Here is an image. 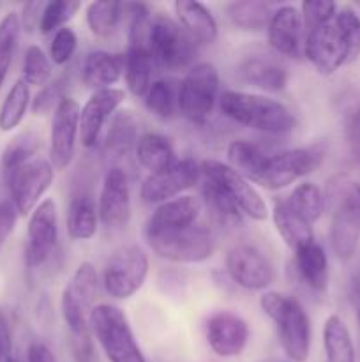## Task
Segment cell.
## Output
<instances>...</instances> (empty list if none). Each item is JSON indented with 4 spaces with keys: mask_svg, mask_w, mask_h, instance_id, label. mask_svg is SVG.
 <instances>
[{
    "mask_svg": "<svg viewBox=\"0 0 360 362\" xmlns=\"http://www.w3.org/2000/svg\"><path fill=\"white\" fill-rule=\"evenodd\" d=\"M55 168L44 158H34L20 168L6 173L7 189L11 193V204L20 216L32 214L41 204V198L53 184Z\"/></svg>",
    "mask_w": 360,
    "mask_h": 362,
    "instance_id": "8fae6325",
    "label": "cell"
},
{
    "mask_svg": "<svg viewBox=\"0 0 360 362\" xmlns=\"http://www.w3.org/2000/svg\"><path fill=\"white\" fill-rule=\"evenodd\" d=\"M27 362H59L44 343H32L27 350Z\"/></svg>",
    "mask_w": 360,
    "mask_h": 362,
    "instance_id": "816d5d0a",
    "label": "cell"
},
{
    "mask_svg": "<svg viewBox=\"0 0 360 362\" xmlns=\"http://www.w3.org/2000/svg\"><path fill=\"white\" fill-rule=\"evenodd\" d=\"M136 122L129 112H122L113 119L112 127L106 136V147L113 152H126L133 144H136Z\"/></svg>",
    "mask_w": 360,
    "mask_h": 362,
    "instance_id": "7bdbcfd3",
    "label": "cell"
},
{
    "mask_svg": "<svg viewBox=\"0 0 360 362\" xmlns=\"http://www.w3.org/2000/svg\"><path fill=\"white\" fill-rule=\"evenodd\" d=\"M44 9V2H28L23 6L21 11V27L27 32H32L34 28H39V20H41V13Z\"/></svg>",
    "mask_w": 360,
    "mask_h": 362,
    "instance_id": "681fc988",
    "label": "cell"
},
{
    "mask_svg": "<svg viewBox=\"0 0 360 362\" xmlns=\"http://www.w3.org/2000/svg\"><path fill=\"white\" fill-rule=\"evenodd\" d=\"M323 163V151L318 147H300L268 156L260 186L265 189H284L302 177L316 172Z\"/></svg>",
    "mask_w": 360,
    "mask_h": 362,
    "instance_id": "7c38bea8",
    "label": "cell"
},
{
    "mask_svg": "<svg viewBox=\"0 0 360 362\" xmlns=\"http://www.w3.org/2000/svg\"><path fill=\"white\" fill-rule=\"evenodd\" d=\"M229 21L236 28L246 32H261L267 30L268 21H270L272 6L261 0H242V2H232L226 7Z\"/></svg>",
    "mask_w": 360,
    "mask_h": 362,
    "instance_id": "d6a6232c",
    "label": "cell"
},
{
    "mask_svg": "<svg viewBox=\"0 0 360 362\" xmlns=\"http://www.w3.org/2000/svg\"><path fill=\"white\" fill-rule=\"evenodd\" d=\"M78 48L76 32L69 27H64L53 34L52 45H49V59L56 66H66L73 59Z\"/></svg>",
    "mask_w": 360,
    "mask_h": 362,
    "instance_id": "f6af8a7d",
    "label": "cell"
},
{
    "mask_svg": "<svg viewBox=\"0 0 360 362\" xmlns=\"http://www.w3.org/2000/svg\"><path fill=\"white\" fill-rule=\"evenodd\" d=\"M4 362H18L16 359H14V357H9V359H6Z\"/></svg>",
    "mask_w": 360,
    "mask_h": 362,
    "instance_id": "db71d44e",
    "label": "cell"
},
{
    "mask_svg": "<svg viewBox=\"0 0 360 362\" xmlns=\"http://www.w3.org/2000/svg\"><path fill=\"white\" fill-rule=\"evenodd\" d=\"M53 71L49 59L39 46H28L23 57V78L21 80L27 85L34 87H46L52 81Z\"/></svg>",
    "mask_w": 360,
    "mask_h": 362,
    "instance_id": "60d3db41",
    "label": "cell"
},
{
    "mask_svg": "<svg viewBox=\"0 0 360 362\" xmlns=\"http://www.w3.org/2000/svg\"><path fill=\"white\" fill-rule=\"evenodd\" d=\"M352 297H353V304H355L356 310V318H359V325H360V272L355 276L352 283Z\"/></svg>",
    "mask_w": 360,
    "mask_h": 362,
    "instance_id": "f5cc1de1",
    "label": "cell"
},
{
    "mask_svg": "<svg viewBox=\"0 0 360 362\" xmlns=\"http://www.w3.org/2000/svg\"><path fill=\"white\" fill-rule=\"evenodd\" d=\"M323 349L325 362H355V346H353L349 329L337 315H330L323 325Z\"/></svg>",
    "mask_w": 360,
    "mask_h": 362,
    "instance_id": "1f68e13d",
    "label": "cell"
},
{
    "mask_svg": "<svg viewBox=\"0 0 360 362\" xmlns=\"http://www.w3.org/2000/svg\"><path fill=\"white\" fill-rule=\"evenodd\" d=\"M20 32L21 21L18 13H7L0 20V88H2L11 64H13Z\"/></svg>",
    "mask_w": 360,
    "mask_h": 362,
    "instance_id": "ab89813d",
    "label": "cell"
},
{
    "mask_svg": "<svg viewBox=\"0 0 360 362\" xmlns=\"http://www.w3.org/2000/svg\"><path fill=\"white\" fill-rule=\"evenodd\" d=\"M99 292L97 271L90 262H81L71 276L60 299L62 318L69 329L74 356L78 362H90V318Z\"/></svg>",
    "mask_w": 360,
    "mask_h": 362,
    "instance_id": "7a4b0ae2",
    "label": "cell"
},
{
    "mask_svg": "<svg viewBox=\"0 0 360 362\" xmlns=\"http://www.w3.org/2000/svg\"><path fill=\"white\" fill-rule=\"evenodd\" d=\"M337 13V6L334 2H323V0H306L300 6V16L304 23V34L328 23Z\"/></svg>",
    "mask_w": 360,
    "mask_h": 362,
    "instance_id": "ee69618b",
    "label": "cell"
},
{
    "mask_svg": "<svg viewBox=\"0 0 360 362\" xmlns=\"http://www.w3.org/2000/svg\"><path fill=\"white\" fill-rule=\"evenodd\" d=\"M201 204L208 209L212 218L221 226L233 228L236 225H242V212L208 179H203V186H201Z\"/></svg>",
    "mask_w": 360,
    "mask_h": 362,
    "instance_id": "836d02e7",
    "label": "cell"
},
{
    "mask_svg": "<svg viewBox=\"0 0 360 362\" xmlns=\"http://www.w3.org/2000/svg\"><path fill=\"white\" fill-rule=\"evenodd\" d=\"M360 244V184H349L332 214L330 246L341 262L352 260Z\"/></svg>",
    "mask_w": 360,
    "mask_h": 362,
    "instance_id": "4fadbf2b",
    "label": "cell"
},
{
    "mask_svg": "<svg viewBox=\"0 0 360 362\" xmlns=\"http://www.w3.org/2000/svg\"><path fill=\"white\" fill-rule=\"evenodd\" d=\"M224 264L232 281L240 288L251 292L267 290L277 278L274 264L251 244H236L228 250Z\"/></svg>",
    "mask_w": 360,
    "mask_h": 362,
    "instance_id": "5bb4252c",
    "label": "cell"
},
{
    "mask_svg": "<svg viewBox=\"0 0 360 362\" xmlns=\"http://www.w3.org/2000/svg\"><path fill=\"white\" fill-rule=\"evenodd\" d=\"M272 219H274L277 233L281 235V239L284 240V244L293 251V253H295L296 250H300V247L314 243L313 225L307 223L306 219L288 204L286 198L274 202Z\"/></svg>",
    "mask_w": 360,
    "mask_h": 362,
    "instance_id": "d4e9b609",
    "label": "cell"
},
{
    "mask_svg": "<svg viewBox=\"0 0 360 362\" xmlns=\"http://www.w3.org/2000/svg\"><path fill=\"white\" fill-rule=\"evenodd\" d=\"M268 45L277 55L299 59L304 42V23L300 11L293 6H281L274 11L267 27Z\"/></svg>",
    "mask_w": 360,
    "mask_h": 362,
    "instance_id": "7402d4cb",
    "label": "cell"
},
{
    "mask_svg": "<svg viewBox=\"0 0 360 362\" xmlns=\"http://www.w3.org/2000/svg\"><path fill=\"white\" fill-rule=\"evenodd\" d=\"M200 166L201 175L214 182L244 216L254 221H265L268 218L267 204L246 177L240 175L226 163L215 159H205Z\"/></svg>",
    "mask_w": 360,
    "mask_h": 362,
    "instance_id": "30bf717a",
    "label": "cell"
},
{
    "mask_svg": "<svg viewBox=\"0 0 360 362\" xmlns=\"http://www.w3.org/2000/svg\"><path fill=\"white\" fill-rule=\"evenodd\" d=\"M59 239V214L52 198L42 200L32 211L27 228L25 260L28 267H39L53 253Z\"/></svg>",
    "mask_w": 360,
    "mask_h": 362,
    "instance_id": "e0dca14e",
    "label": "cell"
},
{
    "mask_svg": "<svg viewBox=\"0 0 360 362\" xmlns=\"http://www.w3.org/2000/svg\"><path fill=\"white\" fill-rule=\"evenodd\" d=\"M18 211L9 200L0 202V247L6 244L9 235L13 233L14 225H16Z\"/></svg>",
    "mask_w": 360,
    "mask_h": 362,
    "instance_id": "7dc6e473",
    "label": "cell"
},
{
    "mask_svg": "<svg viewBox=\"0 0 360 362\" xmlns=\"http://www.w3.org/2000/svg\"><path fill=\"white\" fill-rule=\"evenodd\" d=\"M99 221L108 230H120L131 219V187L127 173L119 166L106 172L97 204Z\"/></svg>",
    "mask_w": 360,
    "mask_h": 362,
    "instance_id": "ac0fdd59",
    "label": "cell"
},
{
    "mask_svg": "<svg viewBox=\"0 0 360 362\" xmlns=\"http://www.w3.org/2000/svg\"><path fill=\"white\" fill-rule=\"evenodd\" d=\"M201 166L194 159H180L168 170L150 173L140 187V197L145 204H164L173 198L182 197L200 180Z\"/></svg>",
    "mask_w": 360,
    "mask_h": 362,
    "instance_id": "2e32d148",
    "label": "cell"
},
{
    "mask_svg": "<svg viewBox=\"0 0 360 362\" xmlns=\"http://www.w3.org/2000/svg\"><path fill=\"white\" fill-rule=\"evenodd\" d=\"M304 53L314 69L330 76L360 57V16L349 7L337 9L328 23L307 32Z\"/></svg>",
    "mask_w": 360,
    "mask_h": 362,
    "instance_id": "6da1fadb",
    "label": "cell"
},
{
    "mask_svg": "<svg viewBox=\"0 0 360 362\" xmlns=\"http://www.w3.org/2000/svg\"><path fill=\"white\" fill-rule=\"evenodd\" d=\"M228 165L235 172L246 177L249 182L260 184L261 175L265 172V165L268 161V154H265L260 147L246 140H235L229 144L228 152Z\"/></svg>",
    "mask_w": 360,
    "mask_h": 362,
    "instance_id": "4dcf8cb0",
    "label": "cell"
},
{
    "mask_svg": "<svg viewBox=\"0 0 360 362\" xmlns=\"http://www.w3.org/2000/svg\"><path fill=\"white\" fill-rule=\"evenodd\" d=\"M124 4L119 2H90L87 6V25L97 37H112L122 21Z\"/></svg>",
    "mask_w": 360,
    "mask_h": 362,
    "instance_id": "d590c367",
    "label": "cell"
},
{
    "mask_svg": "<svg viewBox=\"0 0 360 362\" xmlns=\"http://www.w3.org/2000/svg\"><path fill=\"white\" fill-rule=\"evenodd\" d=\"M239 73L246 83L265 92H281L288 85V73L284 66L272 57H249L240 64Z\"/></svg>",
    "mask_w": 360,
    "mask_h": 362,
    "instance_id": "484cf974",
    "label": "cell"
},
{
    "mask_svg": "<svg viewBox=\"0 0 360 362\" xmlns=\"http://www.w3.org/2000/svg\"><path fill=\"white\" fill-rule=\"evenodd\" d=\"M11 352H13V334L6 315L0 310V362L9 359Z\"/></svg>",
    "mask_w": 360,
    "mask_h": 362,
    "instance_id": "f907efd6",
    "label": "cell"
},
{
    "mask_svg": "<svg viewBox=\"0 0 360 362\" xmlns=\"http://www.w3.org/2000/svg\"><path fill=\"white\" fill-rule=\"evenodd\" d=\"M145 106L157 119L169 120L179 112V87L169 80H157L145 94Z\"/></svg>",
    "mask_w": 360,
    "mask_h": 362,
    "instance_id": "8d00e7d4",
    "label": "cell"
},
{
    "mask_svg": "<svg viewBox=\"0 0 360 362\" xmlns=\"http://www.w3.org/2000/svg\"><path fill=\"white\" fill-rule=\"evenodd\" d=\"M154 59L150 55L148 45H129L126 53V74L127 88L136 98H145L148 88L152 87V76H154Z\"/></svg>",
    "mask_w": 360,
    "mask_h": 362,
    "instance_id": "f1b7e54d",
    "label": "cell"
},
{
    "mask_svg": "<svg viewBox=\"0 0 360 362\" xmlns=\"http://www.w3.org/2000/svg\"><path fill=\"white\" fill-rule=\"evenodd\" d=\"M286 200L311 225L316 223L321 218V214H323V193H321V189L314 182L299 184Z\"/></svg>",
    "mask_w": 360,
    "mask_h": 362,
    "instance_id": "f35d334b",
    "label": "cell"
},
{
    "mask_svg": "<svg viewBox=\"0 0 360 362\" xmlns=\"http://www.w3.org/2000/svg\"><path fill=\"white\" fill-rule=\"evenodd\" d=\"M136 161L150 173L168 170L176 163L172 141L157 133H145L136 141Z\"/></svg>",
    "mask_w": 360,
    "mask_h": 362,
    "instance_id": "f546056e",
    "label": "cell"
},
{
    "mask_svg": "<svg viewBox=\"0 0 360 362\" xmlns=\"http://www.w3.org/2000/svg\"><path fill=\"white\" fill-rule=\"evenodd\" d=\"M92 334L109 362H147L126 313L113 304H97L92 310Z\"/></svg>",
    "mask_w": 360,
    "mask_h": 362,
    "instance_id": "5b68a950",
    "label": "cell"
},
{
    "mask_svg": "<svg viewBox=\"0 0 360 362\" xmlns=\"http://www.w3.org/2000/svg\"><path fill=\"white\" fill-rule=\"evenodd\" d=\"M145 239L159 258L173 264H201L215 251L214 235L198 225L162 232Z\"/></svg>",
    "mask_w": 360,
    "mask_h": 362,
    "instance_id": "ba28073f",
    "label": "cell"
},
{
    "mask_svg": "<svg viewBox=\"0 0 360 362\" xmlns=\"http://www.w3.org/2000/svg\"><path fill=\"white\" fill-rule=\"evenodd\" d=\"M295 267L300 279H302L313 292H327L328 258L323 246H320L316 240L295 251Z\"/></svg>",
    "mask_w": 360,
    "mask_h": 362,
    "instance_id": "4316f807",
    "label": "cell"
},
{
    "mask_svg": "<svg viewBox=\"0 0 360 362\" xmlns=\"http://www.w3.org/2000/svg\"><path fill=\"white\" fill-rule=\"evenodd\" d=\"M64 88H66V81L60 78V80L49 81L46 87H42L41 90L35 94V98L32 99V112L35 115H48V113L55 112L56 106L60 105L66 95H64Z\"/></svg>",
    "mask_w": 360,
    "mask_h": 362,
    "instance_id": "bcb514c9",
    "label": "cell"
},
{
    "mask_svg": "<svg viewBox=\"0 0 360 362\" xmlns=\"http://www.w3.org/2000/svg\"><path fill=\"white\" fill-rule=\"evenodd\" d=\"M148 276V258L136 244L122 246L112 255L102 272V286L106 293L116 300L133 297Z\"/></svg>",
    "mask_w": 360,
    "mask_h": 362,
    "instance_id": "9c48e42d",
    "label": "cell"
},
{
    "mask_svg": "<svg viewBox=\"0 0 360 362\" xmlns=\"http://www.w3.org/2000/svg\"><path fill=\"white\" fill-rule=\"evenodd\" d=\"M219 94L217 67L200 62L191 67L179 85V112L193 124H205L214 113Z\"/></svg>",
    "mask_w": 360,
    "mask_h": 362,
    "instance_id": "52a82bcc",
    "label": "cell"
},
{
    "mask_svg": "<svg viewBox=\"0 0 360 362\" xmlns=\"http://www.w3.org/2000/svg\"><path fill=\"white\" fill-rule=\"evenodd\" d=\"M126 99L122 88H102L92 92L80 112V140L85 148L95 147L104 124L115 115Z\"/></svg>",
    "mask_w": 360,
    "mask_h": 362,
    "instance_id": "ffe728a7",
    "label": "cell"
},
{
    "mask_svg": "<svg viewBox=\"0 0 360 362\" xmlns=\"http://www.w3.org/2000/svg\"><path fill=\"white\" fill-rule=\"evenodd\" d=\"M207 343L215 356L222 359L239 357L249 343V327L240 315L233 311H215L205 325Z\"/></svg>",
    "mask_w": 360,
    "mask_h": 362,
    "instance_id": "d6986e66",
    "label": "cell"
},
{
    "mask_svg": "<svg viewBox=\"0 0 360 362\" xmlns=\"http://www.w3.org/2000/svg\"><path fill=\"white\" fill-rule=\"evenodd\" d=\"M346 140H348L353 159L360 165V106L349 117L348 126H346Z\"/></svg>",
    "mask_w": 360,
    "mask_h": 362,
    "instance_id": "c3c4849f",
    "label": "cell"
},
{
    "mask_svg": "<svg viewBox=\"0 0 360 362\" xmlns=\"http://www.w3.org/2000/svg\"><path fill=\"white\" fill-rule=\"evenodd\" d=\"M67 235L73 240H88L97 233L99 214L90 193L80 191L67 207Z\"/></svg>",
    "mask_w": 360,
    "mask_h": 362,
    "instance_id": "83f0119b",
    "label": "cell"
},
{
    "mask_svg": "<svg viewBox=\"0 0 360 362\" xmlns=\"http://www.w3.org/2000/svg\"><path fill=\"white\" fill-rule=\"evenodd\" d=\"M41 147V136L35 131H23L7 144L2 154L4 175L32 161Z\"/></svg>",
    "mask_w": 360,
    "mask_h": 362,
    "instance_id": "74e56055",
    "label": "cell"
},
{
    "mask_svg": "<svg viewBox=\"0 0 360 362\" xmlns=\"http://www.w3.org/2000/svg\"><path fill=\"white\" fill-rule=\"evenodd\" d=\"M81 9L80 2H71V0H53V2H46L44 9L41 13V20H39V32L44 35L52 34V32L60 30L66 27L69 20H73L74 14Z\"/></svg>",
    "mask_w": 360,
    "mask_h": 362,
    "instance_id": "b9f144b4",
    "label": "cell"
},
{
    "mask_svg": "<svg viewBox=\"0 0 360 362\" xmlns=\"http://www.w3.org/2000/svg\"><path fill=\"white\" fill-rule=\"evenodd\" d=\"M148 49L155 66L179 71L196 55V42L176 21L157 14L152 18L148 27Z\"/></svg>",
    "mask_w": 360,
    "mask_h": 362,
    "instance_id": "8992f818",
    "label": "cell"
},
{
    "mask_svg": "<svg viewBox=\"0 0 360 362\" xmlns=\"http://www.w3.org/2000/svg\"><path fill=\"white\" fill-rule=\"evenodd\" d=\"M126 67V55L124 53H109L97 49L85 57L81 66V78L83 83L92 90L112 88L122 78Z\"/></svg>",
    "mask_w": 360,
    "mask_h": 362,
    "instance_id": "603a6c76",
    "label": "cell"
},
{
    "mask_svg": "<svg viewBox=\"0 0 360 362\" xmlns=\"http://www.w3.org/2000/svg\"><path fill=\"white\" fill-rule=\"evenodd\" d=\"M260 308L275 325L279 345L289 361L306 362L311 352V320L302 304L281 292H265Z\"/></svg>",
    "mask_w": 360,
    "mask_h": 362,
    "instance_id": "277c9868",
    "label": "cell"
},
{
    "mask_svg": "<svg viewBox=\"0 0 360 362\" xmlns=\"http://www.w3.org/2000/svg\"><path fill=\"white\" fill-rule=\"evenodd\" d=\"M80 105L67 95L53 112L48 161L55 170H66L73 163L80 134Z\"/></svg>",
    "mask_w": 360,
    "mask_h": 362,
    "instance_id": "9a60e30c",
    "label": "cell"
},
{
    "mask_svg": "<svg viewBox=\"0 0 360 362\" xmlns=\"http://www.w3.org/2000/svg\"><path fill=\"white\" fill-rule=\"evenodd\" d=\"M201 211H203L201 198L193 197V194H182V197L164 202L157 205V209L148 216L145 223V237L196 225Z\"/></svg>",
    "mask_w": 360,
    "mask_h": 362,
    "instance_id": "44dd1931",
    "label": "cell"
},
{
    "mask_svg": "<svg viewBox=\"0 0 360 362\" xmlns=\"http://www.w3.org/2000/svg\"><path fill=\"white\" fill-rule=\"evenodd\" d=\"M28 105H30V88L23 80H16L0 106V131L7 133L16 129L23 122Z\"/></svg>",
    "mask_w": 360,
    "mask_h": 362,
    "instance_id": "e575fe53",
    "label": "cell"
},
{
    "mask_svg": "<svg viewBox=\"0 0 360 362\" xmlns=\"http://www.w3.org/2000/svg\"><path fill=\"white\" fill-rule=\"evenodd\" d=\"M180 27L196 45H212L217 39V21L207 6L196 0H176L173 4Z\"/></svg>",
    "mask_w": 360,
    "mask_h": 362,
    "instance_id": "cb8c5ba5",
    "label": "cell"
},
{
    "mask_svg": "<svg viewBox=\"0 0 360 362\" xmlns=\"http://www.w3.org/2000/svg\"><path fill=\"white\" fill-rule=\"evenodd\" d=\"M221 112L233 122L265 134H288L295 129L296 120L282 103L251 92L226 90L219 98Z\"/></svg>",
    "mask_w": 360,
    "mask_h": 362,
    "instance_id": "3957f363",
    "label": "cell"
}]
</instances>
